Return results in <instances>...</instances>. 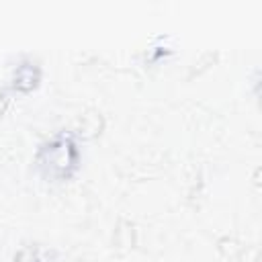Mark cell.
<instances>
[{
  "mask_svg": "<svg viewBox=\"0 0 262 262\" xmlns=\"http://www.w3.org/2000/svg\"><path fill=\"white\" fill-rule=\"evenodd\" d=\"M43 154L47 156V164L49 168L59 174V176H68L74 168H76V160H78V151L76 145L72 141V137L68 135H57L45 149Z\"/></svg>",
  "mask_w": 262,
  "mask_h": 262,
  "instance_id": "1",
  "label": "cell"
},
{
  "mask_svg": "<svg viewBox=\"0 0 262 262\" xmlns=\"http://www.w3.org/2000/svg\"><path fill=\"white\" fill-rule=\"evenodd\" d=\"M37 82H39V70H37L33 63H23V66L16 68V72H14V82H12V86H14L16 90L29 92V90H33V88L37 86Z\"/></svg>",
  "mask_w": 262,
  "mask_h": 262,
  "instance_id": "2",
  "label": "cell"
},
{
  "mask_svg": "<svg viewBox=\"0 0 262 262\" xmlns=\"http://www.w3.org/2000/svg\"><path fill=\"white\" fill-rule=\"evenodd\" d=\"M14 262H37V254H35L33 248H25V250H20L16 254Z\"/></svg>",
  "mask_w": 262,
  "mask_h": 262,
  "instance_id": "3",
  "label": "cell"
},
{
  "mask_svg": "<svg viewBox=\"0 0 262 262\" xmlns=\"http://www.w3.org/2000/svg\"><path fill=\"white\" fill-rule=\"evenodd\" d=\"M6 104H8V98H6V94H4V92H0V115L4 113Z\"/></svg>",
  "mask_w": 262,
  "mask_h": 262,
  "instance_id": "4",
  "label": "cell"
}]
</instances>
